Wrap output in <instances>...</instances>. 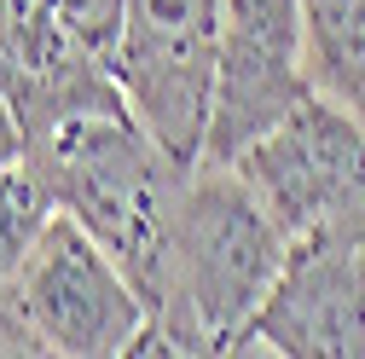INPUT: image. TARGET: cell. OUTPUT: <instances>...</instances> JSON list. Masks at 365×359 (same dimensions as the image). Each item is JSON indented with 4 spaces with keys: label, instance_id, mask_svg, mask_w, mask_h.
<instances>
[{
    "label": "cell",
    "instance_id": "cell-10",
    "mask_svg": "<svg viewBox=\"0 0 365 359\" xmlns=\"http://www.w3.org/2000/svg\"><path fill=\"white\" fill-rule=\"evenodd\" d=\"M29 157V122H24V105H18V81H12V64L0 53V168H12Z\"/></svg>",
    "mask_w": 365,
    "mask_h": 359
},
{
    "label": "cell",
    "instance_id": "cell-7",
    "mask_svg": "<svg viewBox=\"0 0 365 359\" xmlns=\"http://www.w3.org/2000/svg\"><path fill=\"white\" fill-rule=\"evenodd\" d=\"M220 58H215V122L203 162H232L261 128L313 93L302 0H215Z\"/></svg>",
    "mask_w": 365,
    "mask_h": 359
},
{
    "label": "cell",
    "instance_id": "cell-5",
    "mask_svg": "<svg viewBox=\"0 0 365 359\" xmlns=\"http://www.w3.org/2000/svg\"><path fill=\"white\" fill-rule=\"evenodd\" d=\"M232 168L290 238L365 220V122L319 87L272 128H261L232 157Z\"/></svg>",
    "mask_w": 365,
    "mask_h": 359
},
{
    "label": "cell",
    "instance_id": "cell-3",
    "mask_svg": "<svg viewBox=\"0 0 365 359\" xmlns=\"http://www.w3.org/2000/svg\"><path fill=\"white\" fill-rule=\"evenodd\" d=\"M6 301L24 319L35 353L116 359V353H140L151 336L145 296L110 261V249L64 209L53 214V227L41 232L18 279L6 284Z\"/></svg>",
    "mask_w": 365,
    "mask_h": 359
},
{
    "label": "cell",
    "instance_id": "cell-4",
    "mask_svg": "<svg viewBox=\"0 0 365 359\" xmlns=\"http://www.w3.org/2000/svg\"><path fill=\"white\" fill-rule=\"evenodd\" d=\"M215 58H220L215 0H128L122 6L110 76L128 110L157 133V145L180 168H197L209 151Z\"/></svg>",
    "mask_w": 365,
    "mask_h": 359
},
{
    "label": "cell",
    "instance_id": "cell-6",
    "mask_svg": "<svg viewBox=\"0 0 365 359\" xmlns=\"http://www.w3.org/2000/svg\"><path fill=\"white\" fill-rule=\"evenodd\" d=\"M365 359V220L290 238L279 284L250 319L238 353Z\"/></svg>",
    "mask_w": 365,
    "mask_h": 359
},
{
    "label": "cell",
    "instance_id": "cell-2",
    "mask_svg": "<svg viewBox=\"0 0 365 359\" xmlns=\"http://www.w3.org/2000/svg\"><path fill=\"white\" fill-rule=\"evenodd\" d=\"M290 232L232 162H197L174 220L168 307L140 353H238L279 284Z\"/></svg>",
    "mask_w": 365,
    "mask_h": 359
},
{
    "label": "cell",
    "instance_id": "cell-1",
    "mask_svg": "<svg viewBox=\"0 0 365 359\" xmlns=\"http://www.w3.org/2000/svg\"><path fill=\"white\" fill-rule=\"evenodd\" d=\"M29 157L47 174L58 209L81 220L110 249V261L133 279V290L151 307V331H157L168 307V279H174L180 192H186L192 168H180L128 105L53 122L47 133H35Z\"/></svg>",
    "mask_w": 365,
    "mask_h": 359
},
{
    "label": "cell",
    "instance_id": "cell-8",
    "mask_svg": "<svg viewBox=\"0 0 365 359\" xmlns=\"http://www.w3.org/2000/svg\"><path fill=\"white\" fill-rule=\"evenodd\" d=\"M307 76L365 122V0H302Z\"/></svg>",
    "mask_w": 365,
    "mask_h": 359
},
{
    "label": "cell",
    "instance_id": "cell-9",
    "mask_svg": "<svg viewBox=\"0 0 365 359\" xmlns=\"http://www.w3.org/2000/svg\"><path fill=\"white\" fill-rule=\"evenodd\" d=\"M53 214H58V197L35 157L0 168V290L18 279V266L29 261L41 232L53 227Z\"/></svg>",
    "mask_w": 365,
    "mask_h": 359
}]
</instances>
